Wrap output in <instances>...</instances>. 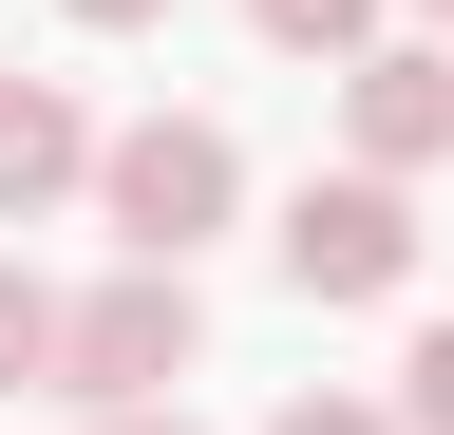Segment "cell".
Returning <instances> with one entry per match:
<instances>
[{
	"label": "cell",
	"mask_w": 454,
	"mask_h": 435,
	"mask_svg": "<svg viewBox=\"0 0 454 435\" xmlns=\"http://www.w3.org/2000/svg\"><path fill=\"white\" fill-rule=\"evenodd\" d=\"M95 208H114V246H133V265H190L227 208H247V151H227L208 114H133V133L95 151Z\"/></svg>",
	"instance_id": "1"
},
{
	"label": "cell",
	"mask_w": 454,
	"mask_h": 435,
	"mask_svg": "<svg viewBox=\"0 0 454 435\" xmlns=\"http://www.w3.org/2000/svg\"><path fill=\"white\" fill-rule=\"evenodd\" d=\"M190 341H208L190 265H114V284L76 303V378H57V398H95V416H152L170 378H190Z\"/></svg>",
	"instance_id": "2"
},
{
	"label": "cell",
	"mask_w": 454,
	"mask_h": 435,
	"mask_svg": "<svg viewBox=\"0 0 454 435\" xmlns=\"http://www.w3.org/2000/svg\"><path fill=\"white\" fill-rule=\"evenodd\" d=\"M417 208H397V171H303V208H284V284L303 303H397L417 284Z\"/></svg>",
	"instance_id": "3"
},
{
	"label": "cell",
	"mask_w": 454,
	"mask_h": 435,
	"mask_svg": "<svg viewBox=\"0 0 454 435\" xmlns=\"http://www.w3.org/2000/svg\"><path fill=\"white\" fill-rule=\"evenodd\" d=\"M340 114H360V171H435V151H454V38L340 58Z\"/></svg>",
	"instance_id": "4"
},
{
	"label": "cell",
	"mask_w": 454,
	"mask_h": 435,
	"mask_svg": "<svg viewBox=\"0 0 454 435\" xmlns=\"http://www.w3.org/2000/svg\"><path fill=\"white\" fill-rule=\"evenodd\" d=\"M95 151H114V133H95L57 76H0V228H38L57 190H95Z\"/></svg>",
	"instance_id": "5"
},
{
	"label": "cell",
	"mask_w": 454,
	"mask_h": 435,
	"mask_svg": "<svg viewBox=\"0 0 454 435\" xmlns=\"http://www.w3.org/2000/svg\"><path fill=\"white\" fill-rule=\"evenodd\" d=\"M38 378H76V303L38 265H0V398H38Z\"/></svg>",
	"instance_id": "6"
},
{
	"label": "cell",
	"mask_w": 454,
	"mask_h": 435,
	"mask_svg": "<svg viewBox=\"0 0 454 435\" xmlns=\"http://www.w3.org/2000/svg\"><path fill=\"white\" fill-rule=\"evenodd\" d=\"M284 58H379V0H247Z\"/></svg>",
	"instance_id": "7"
},
{
	"label": "cell",
	"mask_w": 454,
	"mask_h": 435,
	"mask_svg": "<svg viewBox=\"0 0 454 435\" xmlns=\"http://www.w3.org/2000/svg\"><path fill=\"white\" fill-rule=\"evenodd\" d=\"M397 416H417V435H454V322H417V360H397Z\"/></svg>",
	"instance_id": "8"
},
{
	"label": "cell",
	"mask_w": 454,
	"mask_h": 435,
	"mask_svg": "<svg viewBox=\"0 0 454 435\" xmlns=\"http://www.w3.org/2000/svg\"><path fill=\"white\" fill-rule=\"evenodd\" d=\"M265 435H417V416H379V398H284Z\"/></svg>",
	"instance_id": "9"
},
{
	"label": "cell",
	"mask_w": 454,
	"mask_h": 435,
	"mask_svg": "<svg viewBox=\"0 0 454 435\" xmlns=\"http://www.w3.org/2000/svg\"><path fill=\"white\" fill-rule=\"evenodd\" d=\"M57 19H95V38H133V19H170V0H57Z\"/></svg>",
	"instance_id": "10"
},
{
	"label": "cell",
	"mask_w": 454,
	"mask_h": 435,
	"mask_svg": "<svg viewBox=\"0 0 454 435\" xmlns=\"http://www.w3.org/2000/svg\"><path fill=\"white\" fill-rule=\"evenodd\" d=\"M95 435H190V416H170V398H152V416H95Z\"/></svg>",
	"instance_id": "11"
},
{
	"label": "cell",
	"mask_w": 454,
	"mask_h": 435,
	"mask_svg": "<svg viewBox=\"0 0 454 435\" xmlns=\"http://www.w3.org/2000/svg\"><path fill=\"white\" fill-rule=\"evenodd\" d=\"M417 19H435V38H454V0H417Z\"/></svg>",
	"instance_id": "12"
}]
</instances>
